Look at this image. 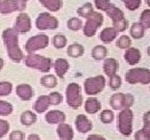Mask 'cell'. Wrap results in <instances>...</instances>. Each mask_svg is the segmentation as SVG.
<instances>
[{
  "instance_id": "21",
  "label": "cell",
  "mask_w": 150,
  "mask_h": 140,
  "mask_svg": "<svg viewBox=\"0 0 150 140\" xmlns=\"http://www.w3.org/2000/svg\"><path fill=\"white\" fill-rule=\"evenodd\" d=\"M118 31L116 30L115 28L112 27H108L104 28L100 33V40L103 43H110L115 40L118 35Z\"/></svg>"
},
{
  "instance_id": "13",
  "label": "cell",
  "mask_w": 150,
  "mask_h": 140,
  "mask_svg": "<svg viewBox=\"0 0 150 140\" xmlns=\"http://www.w3.org/2000/svg\"><path fill=\"white\" fill-rule=\"evenodd\" d=\"M30 28H31V21L29 16L27 14L21 13L16 19L15 30L18 33H26L30 30Z\"/></svg>"
},
{
  "instance_id": "48",
  "label": "cell",
  "mask_w": 150,
  "mask_h": 140,
  "mask_svg": "<svg viewBox=\"0 0 150 140\" xmlns=\"http://www.w3.org/2000/svg\"><path fill=\"white\" fill-rule=\"evenodd\" d=\"M146 3H147V5H148V6H149V5H150V2H149V0H146Z\"/></svg>"
},
{
  "instance_id": "17",
  "label": "cell",
  "mask_w": 150,
  "mask_h": 140,
  "mask_svg": "<svg viewBox=\"0 0 150 140\" xmlns=\"http://www.w3.org/2000/svg\"><path fill=\"white\" fill-rule=\"evenodd\" d=\"M124 58L128 64H130V65L137 64V63H139V61L141 60L140 50H138L137 48H129V49H127L126 52H125Z\"/></svg>"
},
{
  "instance_id": "50",
  "label": "cell",
  "mask_w": 150,
  "mask_h": 140,
  "mask_svg": "<svg viewBox=\"0 0 150 140\" xmlns=\"http://www.w3.org/2000/svg\"><path fill=\"white\" fill-rule=\"evenodd\" d=\"M0 2H1V0H0Z\"/></svg>"
},
{
  "instance_id": "25",
  "label": "cell",
  "mask_w": 150,
  "mask_h": 140,
  "mask_svg": "<svg viewBox=\"0 0 150 140\" xmlns=\"http://www.w3.org/2000/svg\"><path fill=\"white\" fill-rule=\"evenodd\" d=\"M40 3L50 12H59L62 8L63 2L62 0H39Z\"/></svg>"
},
{
  "instance_id": "24",
  "label": "cell",
  "mask_w": 150,
  "mask_h": 140,
  "mask_svg": "<svg viewBox=\"0 0 150 140\" xmlns=\"http://www.w3.org/2000/svg\"><path fill=\"white\" fill-rule=\"evenodd\" d=\"M50 105L49 103V98L47 96H41L39 97V99L37 100V102L35 103V110L38 113H42V112L46 111L48 109V106Z\"/></svg>"
},
{
  "instance_id": "7",
  "label": "cell",
  "mask_w": 150,
  "mask_h": 140,
  "mask_svg": "<svg viewBox=\"0 0 150 140\" xmlns=\"http://www.w3.org/2000/svg\"><path fill=\"white\" fill-rule=\"evenodd\" d=\"M110 106L112 109L121 110V109H129L132 104H134V97L131 94H124V93H115L112 96L110 101Z\"/></svg>"
},
{
  "instance_id": "1",
  "label": "cell",
  "mask_w": 150,
  "mask_h": 140,
  "mask_svg": "<svg viewBox=\"0 0 150 140\" xmlns=\"http://www.w3.org/2000/svg\"><path fill=\"white\" fill-rule=\"evenodd\" d=\"M18 34L19 33L15 30V28H7L2 33L3 42L6 47L8 57L16 62L21 61L24 57L23 52L21 51L18 44Z\"/></svg>"
},
{
  "instance_id": "3",
  "label": "cell",
  "mask_w": 150,
  "mask_h": 140,
  "mask_svg": "<svg viewBox=\"0 0 150 140\" xmlns=\"http://www.w3.org/2000/svg\"><path fill=\"white\" fill-rule=\"evenodd\" d=\"M106 15L112 20V28H115L118 32H122L127 28V20L124 18V13L119 7L114 4H110L105 10Z\"/></svg>"
},
{
  "instance_id": "18",
  "label": "cell",
  "mask_w": 150,
  "mask_h": 140,
  "mask_svg": "<svg viewBox=\"0 0 150 140\" xmlns=\"http://www.w3.org/2000/svg\"><path fill=\"white\" fill-rule=\"evenodd\" d=\"M46 120L49 124H63L66 120V115L59 110H52L46 114Z\"/></svg>"
},
{
  "instance_id": "11",
  "label": "cell",
  "mask_w": 150,
  "mask_h": 140,
  "mask_svg": "<svg viewBox=\"0 0 150 140\" xmlns=\"http://www.w3.org/2000/svg\"><path fill=\"white\" fill-rule=\"evenodd\" d=\"M49 44V37L46 34H37L31 36L25 44V50L29 53H33L37 50L44 49Z\"/></svg>"
},
{
  "instance_id": "6",
  "label": "cell",
  "mask_w": 150,
  "mask_h": 140,
  "mask_svg": "<svg viewBox=\"0 0 150 140\" xmlns=\"http://www.w3.org/2000/svg\"><path fill=\"white\" fill-rule=\"evenodd\" d=\"M103 23V15L98 12H93L87 18V22L84 24L83 33L86 36H93L96 33L97 29Z\"/></svg>"
},
{
  "instance_id": "14",
  "label": "cell",
  "mask_w": 150,
  "mask_h": 140,
  "mask_svg": "<svg viewBox=\"0 0 150 140\" xmlns=\"http://www.w3.org/2000/svg\"><path fill=\"white\" fill-rule=\"evenodd\" d=\"M150 112H147L144 116V128L136 133V140H150Z\"/></svg>"
},
{
  "instance_id": "26",
  "label": "cell",
  "mask_w": 150,
  "mask_h": 140,
  "mask_svg": "<svg viewBox=\"0 0 150 140\" xmlns=\"http://www.w3.org/2000/svg\"><path fill=\"white\" fill-rule=\"evenodd\" d=\"M145 34V28L141 25V23H134L130 28V35L134 40L142 38Z\"/></svg>"
},
{
  "instance_id": "36",
  "label": "cell",
  "mask_w": 150,
  "mask_h": 140,
  "mask_svg": "<svg viewBox=\"0 0 150 140\" xmlns=\"http://www.w3.org/2000/svg\"><path fill=\"white\" fill-rule=\"evenodd\" d=\"M13 112L12 104L5 102V101H0V115H8Z\"/></svg>"
},
{
  "instance_id": "23",
  "label": "cell",
  "mask_w": 150,
  "mask_h": 140,
  "mask_svg": "<svg viewBox=\"0 0 150 140\" xmlns=\"http://www.w3.org/2000/svg\"><path fill=\"white\" fill-rule=\"evenodd\" d=\"M101 108V104L97 99L95 98H89L86 103H84V109L88 113L90 114H94L100 110Z\"/></svg>"
},
{
  "instance_id": "15",
  "label": "cell",
  "mask_w": 150,
  "mask_h": 140,
  "mask_svg": "<svg viewBox=\"0 0 150 140\" xmlns=\"http://www.w3.org/2000/svg\"><path fill=\"white\" fill-rule=\"evenodd\" d=\"M75 124H76V129H77L79 132H81V133H87V132L91 131L92 128H93V125H92L91 121L87 118V116H84V115H81V114L76 117Z\"/></svg>"
},
{
  "instance_id": "45",
  "label": "cell",
  "mask_w": 150,
  "mask_h": 140,
  "mask_svg": "<svg viewBox=\"0 0 150 140\" xmlns=\"http://www.w3.org/2000/svg\"><path fill=\"white\" fill-rule=\"evenodd\" d=\"M87 140H105L102 136H99V135H91L88 137Z\"/></svg>"
},
{
  "instance_id": "44",
  "label": "cell",
  "mask_w": 150,
  "mask_h": 140,
  "mask_svg": "<svg viewBox=\"0 0 150 140\" xmlns=\"http://www.w3.org/2000/svg\"><path fill=\"white\" fill-rule=\"evenodd\" d=\"M24 134L21 131H14L9 135V140H23Z\"/></svg>"
},
{
  "instance_id": "16",
  "label": "cell",
  "mask_w": 150,
  "mask_h": 140,
  "mask_svg": "<svg viewBox=\"0 0 150 140\" xmlns=\"http://www.w3.org/2000/svg\"><path fill=\"white\" fill-rule=\"evenodd\" d=\"M16 92L19 98L24 101L30 100L33 96V88H31V86L28 85V84H20V85H18L16 88Z\"/></svg>"
},
{
  "instance_id": "9",
  "label": "cell",
  "mask_w": 150,
  "mask_h": 140,
  "mask_svg": "<svg viewBox=\"0 0 150 140\" xmlns=\"http://www.w3.org/2000/svg\"><path fill=\"white\" fill-rule=\"evenodd\" d=\"M132 117L134 113L130 109H123L119 114V131L121 134L129 136L132 132Z\"/></svg>"
},
{
  "instance_id": "5",
  "label": "cell",
  "mask_w": 150,
  "mask_h": 140,
  "mask_svg": "<svg viewBox=\"0 0 150 140\" xmlns=\"http://www.w3.org/2000/svg\"><path fill=\"white\" fill-rule=\"evenodd\" d=\"M67 103L73 109H77L82 104V96L80 86L77 83H70L66 89Z\"/></svg>"
},
{
  "instance_id": "20",
  "label": "cell",
  "mask_w": 150,
  "mask_h": 140,
  "mask_svg": "<svg viewBox=\"0 0 150 140\" xmlns=\"http://www.w3.org/2000/svg\"><path fill=\"white\" fill-rule=\"evenodd\" d=\"M57 134L62 140H72L73 136H74L72 128L69 125L64 124V123L59 124V128H57Z\"/></svg>"
},
{
  "instance_id": "35",
  "label": "cell",
  "mask_w": 150,
  "mask_h": 140,
  "mask_svg": "<svg viewBox=\"0 0 150 140\" xmlns=\"http://www.w3.org/2000/svg\"><path fill=\"white\" fill-rule=\"evenodd\" d=\"M13 85L9 82L3 81L0 82V97H5L8 96L9 93L12 92Z\"/></svg>"
},
{
  "instance_id": "43",
  "label": "cell",
  "mask_w": 150,
  "mask_h": 140,
  "mask_svg": "<svg viewBox=\"0 0 150 140\" xmlns=\"http://www.w3.org/2000/svg\"><path fill=\"white\" fill-rule=\"evenodd\" d=\"M9 125L7 121L3 120V119H0V138L3 137L4 135H6V133L8 132Z\"/></svg>"
},
{
  "instance_id": "12",
  "label": "cell",
  "mask_w": 150,
  "mask_h": 140,
  "mask_svg": "<svg viewBox=\"0 0 150 140\" xmlns=\"http://www.w3.org/2000/svg\"><path fill=\"white\" fill-rule=\"evenodd\" d=\"M26 7V3L21 0H2L0 2V13L11 14L17 10H23Z\"/></svg>"
},
{
  "instance_id": "4",
  "label": "cell",
  "mask_w": 150,
  "mask_h": 140,
  "mask_svg": "<svg viewBox=\"0 0 150 140\" xmlns=\"http://www.w3.org/2000/svg\"><path fill=\"white\" fill-rule=\"evenodd\" d=\"M125 79L130 84H148L150 82V71L145 68H134L126 73Z\"/></svg>"
},
{
  "instance_id": "34",
  "label": "cell",
  "mask_w": 150,
  "mask_h": 140,
  "mask_svg": "<svg viewBox=\"0 0 150 140\" xmlns=\"http://www.w3.org/2000/svg\"><path fill=\"white\" fill-rule=\"evenodd\" d=\"M68 28L73 31H77L82 28V21L78 18H71L67 23Z\"/></svg>"
},
{
  "instance_id": "8",
  "label": "cell",
  "mask_w": 150,
  "mask_h": 140,
  "mask_svg": "<svg viewBox=\"0 0 150 140\" xmlns=\"http://www.w3.org/2000/svg\"><path fill=\"white\" fill-rule=\"evenodd\" d=\"M105 86V79L103 76H96L86 80L84 82V90L89 96H94L101 92Z\"/></svg>"
},
{
  "instance_id": "33",
  "label": "cell",
  "mask_w": 150,
  "mask_h": 140,
  "mask_svg": "<svg viewBox=\"0 0 150 140\" xmlns=\"http://www.w3.org/2000/svg\"><path fill=\"white\" fill-rule=\"evenodd\" d=\"M140 23L145 29L150 28V9H145L140 17Z\"/></svg>"
},
{
  "instance_id": "39",
  "label": "cell",
  "mask_w": 150,
  "mask_h": 140,
  "mask_svg": "<svg viewBox=\"0 0 150 140\" xmlns=\"http://www.w3.org/2000/svg\"><path fill=\"white\" fill-rule=\"evenodd\" d=\"M108 85L112 89H118L121 86V78L118 75H112L110 77V81H108Z\"/></svg>"
},
{
  "instance_id": "42",
  "label": "cell",
  "mask_w": 150,
  "mask_h": 140,
  "mask_svg": "<svg viewBox=\"0 0 150 140\" xmlns=\"http://www.w3.org/2000/svg\"><path fill=\"white\" fill-rule=\"evenodd\" d=\"M94 2H95V5L98 9L100 10H103V12H105L108 7L110 6V0H94Z\"/></svg>"
},
{
  "instance_id": "29",
  "label": "cell",
  "mask_w": 150,
  "mask_h": 140,
  "mask_svg": "<svg viewBox=\"0 0 150 140\" xmlns=\"http://www.w3.org/2000/svg\"><path fill=\"white\" fill-rule=\"evenodd\" d=\"M41 84L43 86L48 87V88H53L57 84V80H56V77L53 75H46V76L41 78Z\"/></svg>"
},
{
  "instance_id": "37",
  "label": "cell",
  "mask_w": 150,
  "mask_h": 140,
  "mask_svg": "<svg viewBox=\"0 0 150 140\" xmlns=\"http://www.w3.org/2000/svg\"><path fill=\"white\" fill-rule=\"evenodd\" d=\"M122 2L124 3L125 6L129 10H136L141 6L142 0H122Z\"/></svg>"
},
{
  "instance_id": "49",
  "label": "cell",
  "mask_w": 150,
  "mask_h": 140,
  "mask_svg": "<svg viewBox=\"0 0 150 140\" xmlns=\"http://www.w3.org/2000/svg\"><path fill=\"white\" fill-rule=\"evenodd\" d=\"M21 1H23V2H25V3H26V2L28 1V0H21Z\"/></svg>"
},
{
  "instance_id": "28",
  "label": "cell",
  "mask_w": 150,
  "mask_h": 140,
  "mask_svg": "<svg viewBox=\"0 0 150 140\" xmlns=\"http://www.w3.org/2000/svg\"><path fill=\"white\" fill-rule=\"evenodd\" d=\"M108 55V49L104 46H96L92 50V57L96 60H101Z\"/></svg>"
},
{
  "instance_id": "2",
  "label": "cell",
  "mask_w": 150,
  "mask_h": 140,
  "mask_svg": "<svg viewBox=\"0 0 150 140\" xmlns=\"http://www.w3.org/2000/svg\"><path fill=\"white\" fill-rule=\"evenodd\" d=\"M25 64L28 68L35 69L43 73H48L52 66V61L50 58L45 56L29 53L25 57Z\"/></svg>"
},
{
  "instance_id": "41",
  "label": "cell",
  "mask_w": 150,
  "mask_h": 140,
  "mask_svg": "<svg viewBox=\"0 0 150 140\" xmlns=\"http://www.w3.org/2000/svg\"><path fill=\"white\" fill-rule=\"evenodd\" d=\"M48 98H49V103L52 105H59L62 103V100H63L62 94L59 92H51L48 96Z\"/></svg>"
},
{
  "instance_id": "10",
  "label": "cell",
  "mask_w": 150,
  "mask_h": 140,
  "mask_svg": "<svg viewBox=\"0 0 150 140\" xmlns=\"http://www.w3.org/2000/svg\"><path fill=\"white\" fill-rule=\"evenodd\" d=\"M35 26L40 30H53L59 27V20L55 17L51 16L49 13H42L35 20Z\"/></svg>"
},
{
  "instance_id": "46",
  "label": "cell",
  "mask_w": 150,
  "mask_h": 140,
  "mask_svg": "<svg viewBox=\"0 0 150 140\" xmlns=\"http://www.w3.org/2000/svg\"><path fill=\"white\" fill-rule=\"evenodd\" d=\"M28 140H40V137L35 134H31L29 137H28Z\"/></svg>"
},
{
  "instance_id": "27",
  "label": "cell",
  "mask_w": 150,
  "mask_h": 140,
  "mask_svg": "<svg viewBox=\"0 0 150 140\" xmlns=\"http://www.w3.org/2000/svg\"><path fill=\"white\" fill-rule=\"evenodd\" d=\"M83 52H84V49L81 45L73 44V45H71V46H69L67 53H68V55L70 56V57L77 58V57H80V56L83 54Z\"/></svg>"
},
{
  "instance_id": "47",
  "label": "cell",
  "mask_w": 150,
  "mask_h": 140,
  "mask_svg": "<svg viewBox=\"0 0 150 140\" xmlns=\"http://www.w3.org/2000/svg\"><path fill=\"white\" fill-rule=\"evenodd\" d=\"M3 59L2 58H0V71L2 70V68H3Z\"/></svg>"
},
{
  "instance_id": "30",
  "label": "cell",
  "mask_w": 150,
  "mask_h": 140,
  "mask_svg": "<svg viewBox=\"0 0 150 140\" xmlns=\"http://www.w3.org/2000/svg\"><path fill=\"white\" fill-rule=\"evenodd\" d=\"M37 120V116L31 111H25L21 115V123L24 126H30Z\"/></svg>"
},
{
  "instance_id": "38",
  "label": "cell",
  "mask_w": 150,
  "mask_h": 140,
  "mask_svg": "<svg viewBox=\"0 0 150 140\" xmlns=\"http://www.w3.org/2000/svg\"><path fill=\"white\" fill-rule=\"evenodd\" d=\"M131 45V41L127 35H122L117 41V46L120 49H128Z\"/></svg>"
},
{
  "instance_id": "22",
  "label": "cell",
  "mask_w": 150,
  "mask_h": 140,
  "mask_svg": "<svg viewBox=\"0 0 150 140\" xmlns=\"http://www.w3.org/2000/svg\"><path fill=\"white\" fill-rule=\"evenodd\" d=\"M54 70H55V73L57 74L59 77L63 78L64 75L69 70V62L64 58L56 59L55 62H54Z\"/></svg>"
},
{
  "instance_id": "40",
  "label": "cell",
  "mask_w": 150,
  "mask_h": 140,
  "mask_svg": "<svg viewBox=\"0 0 150 140\" xmlns=\"http://www.w3.org/2000/svg\"><path fill=\"white\" fill-rule=\"evenodd\" d=\"M100 118L101 121L104 123V124H110V123L112 121V119H114V113L110 110H104V111L101 112Z\"/></svg>"
},
{
  "instance_id": "31",
  "label": "cell",
  "mask_w": 150,
  "mask_h": 140,
  "mask_svg": "<svg viewBox=\"0 0 150 140\" xmlns=\"http://www.w3.org/2000/svg\"><path fill=\"white\" fill-rule=\"evenodd\" d=\"M93 12H94L93 5H92V3H90V2L84 3L83 5H81V6L77 9L78 16L82 17V18H86V19H87Z\"/></svg>"
},
{
  "instance_id": "19",
  "label": "cell",
  "mask_w": 150,
  "mask_h": 140,
  "mask_svg": "<svg viewBox=\"0 0 150 140\" xmlns=\"http://www.w3.org/2000/svg\"><path fill=\"white\" fill-rule=\"evenodd\" d=\"M118 69H119V63L116 59L114 58H108L105 59L104 63H103V71L108 76H112L116 75Z\"/></svg>"
},
{
  "instance_id": "32",
  "label": "cell",
  "mask_w": 150,
  "mask_h": 140,
  "mask_svg": "<svg viewBox=\"0 0 150 140\" xmlns=\"http://www.w3.org/2000/svg\"><path fill=\"white\" fill-rule=\"evenodd\" d=\"M52 44L57 49H62V48L66 47V45H67V38L63 34H56L52 38Z\"/></svg>"
}]
</instances>
